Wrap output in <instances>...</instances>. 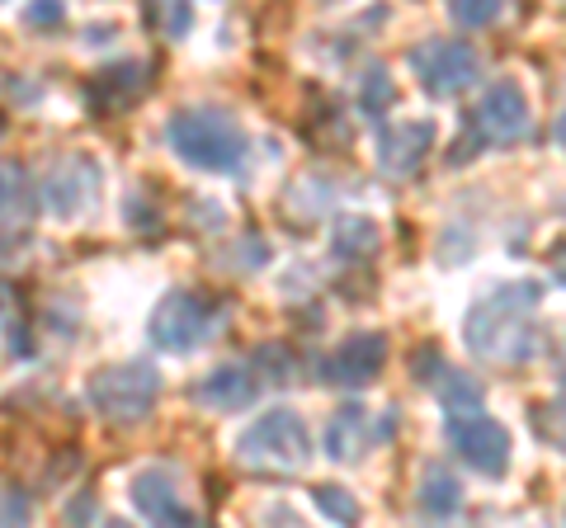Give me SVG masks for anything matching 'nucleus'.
Segmentation results:
<instances>
[{
  "label": "nucleus",
  "instance_id": "nucleus-1",
  "mask_svg": "<svg viewBox=\"0 0 566 528\" xmlns=\"http://www.w3.org/2000/svg\"><path fill=\"white\" fill-rule=\"evenodd\" d=\"M538 303H543V284H534V278L486 293L463 321L468 349L482 363H524L538 349V330H534Z\"/></svg>",
  "mask_w": 566,
  "mask_h": 528
},
{
  "label": "nucleus",
  "instance_id": "nucleus-2",
  "mask_svg": "<svg viewBox=\"0 0 566 528\" xmlns=\"http://www.w3.org/2000/svg\"><path fill=\"white\" fill-rule=\"evenodd\" d=\"M166 142L185 166L208 175H227L245 161V128L227 109H212V104H193V109L175 114L166 123Z\"/></svg>",
  "mask_w": 566,
  "mask_h": 528
},
{
  "label": "nucleus",
  "instance_id": "nucleus-3",
  "mask_svg": "<svg viewBox=\"0 0 566 528\" xmlns=\"http://www.w3.org/2000/svg\"><path fill=\"white\" fill-rule=\"evenodd\" d=\"M312 430L293 406H274L260 420H251V430L237 439V463L260 477H289L312 463Z\"/></svg>",
  "mask_w": 566,
  "mask_h": 528
},
{
  "label": "nucleus",
  "instance_id": "nucleus-4",
  "mask_svg": "<svg viewBox=\"0 0 566 528\" xmlns=\"http://www.w3.org/2000/svg\"><path fill=\"white\" fill-rule=\"evenodd\" d=\"M222 321H227V307L218 303V297L175 288L156 303L147 336H151L156 349H166V355H193L199 345H208L212 336H218Z\"/></svg>",
  "mask_w": 566,
  "mask_h": 528
},
{
  "label": "nucleus",
  "instance_id": "nucleus-5",
  "mask_svg": "<svg viewBox=\"0 0 566 528\" xmlns=\"http://www.w3.org/2000/svg\"><path fill=\"white\" fill-rule=\"evenodd\" d=\"M95 415H104L109 425H142L151 415L156 397H161V373L151 363H109L91 373L85 382Z\"/></svg>",
  "mask_w": 566,
  "mask_h": 528
},
{
  "label": "nucleus",
  "instance_id": "nucleus-6",
  "mask_svg": "<svg viewBox=\"0 0 566 528\" xmlns=\"http://www.w3.org/2000/svg\"><path fill=\"white\" fill-rule=\"evenodd\" d=\"M524 133H528V99L520 91V81H495L491 91L476 99L472 123H468L463 142H458L463 151H453L449 161L463 166L468 156H476L482 147H510V142H520Z\"/></svg>",
  "mask_w": 566,
  "mask_h": 528
},
{
  "label": "nucleus",
  "instance_id": "nucleus-7",
  "mask_svg": "<svg viewBox=\"0 0 566 528\" xmlns=\"http://www.w3.org/2000/svg\"><path fill=\"white\" fill-rule=\"evenodd\" d=\"M411 72L420 81L424 95L434 99H449V95H463L468 85L482 76V57H476L472 43H458V39H430V43H416L411 47Z\"/></svg>",
  "mask_w": 566,
  "mask_h": 528
},
{
  "label": "nucleus",
  "instance_id": "nucleus-8",
  "mask_svg": "<svg viewBox=\"0 0 566 528\" xmlns=\"http://www.w3.org/2000/svg\"><path fill=\"white\" fill-rule=\"evenodd\" d=\"M444 439L472 472H482V477H505V467H510V430L501 425V420H491L482 411L453 415Z\"/></svg>",
  "mask_w": 566,
  "mask_h": 528
},
{
  "label": "nucleus",
  "instance_id": "nucleus-9",
  "mask_svg": "<svg viewBox=\"0 0 566 528\" xmlns=\"http://www.w3.org/2000/svg\"><path fill=\"white\" fill-rule=\"evenodd\" d=\"M95 203H99V166L91 156H62L43 180V208L52 218L71 222V218L91 213Z\"/></svg>",
  "mask_w": 566,
  "mask_h": 528
},
{
  "label": "nucleus",
  "instance_id": "nucleus-10",
  "mask_svg": "<svg viewBox=\"0 0 566 528\" xmlns=\"http://www.w3.org/2000/svg\"><path fill=\"white\" fill-rule=\"evenodd\" d=\"M128 500L147 524H180V528L199 524V509L185 500L180 477L170 467H137L128 482Z\"/></svg>",
  "mask_w": 566,
  "mask_h": 528
},
{
  "label": "nucleus",
  "instance_id": "nucleus-11",
  "mask_svg": "<svg viewBox=\"0 0 566 528\" xmlns=\"http://www.w3.org/2000/svg\"><path fill=\"white\" fill-rule=\"evenodd\" d=\"M382 363H387V336L382 330H364V336H349L340 349H331L316 363V378L331 387H368L378 382Z\"/></svg>",
  "mask_w": 566,
  "mask_h": 528
},
{
  "label": "nucleus",
  "instance_id": "nucleus-12",
  "mask_svg": "<svg viewBox=\"0 0 566 528\" xmlns=\"http://www.w3.org/2000/svg\"><path fill=\"white\" fill-rule=\"evenodd\" d=\"M397 430V411L382 415V425H374V411L364 406H340L331 420H326V434H322V448L326 457H335V463H359V457L382 444L387 434Z\"/></svg>",
  "mask_w": 566,
  "mask_h": 528
},
{
  "label": "nucleus",
  "instance_id": "nucleus-13",
  "mask_svg": "<svg viewBox=\"0 0 566 528\" xmlns=\"http://www.w3.org/2000/svg\"><path fill=\"white\" fill-rule=\"evenodd\" d=\"M430 147H434V123H424V118L387 123V128L378 133V170L406 180V175L420 170V161L430 156Z\"/></svg>",
  "mask_w": 566,
  "mask_h": 528
},
{
  "label": "nucleus",
  "instance_id": "nucleus-14",
  "mask_svg": "<svg viewBox=\"0 0 566 528\" xmlns=\"http://www.w3.org/2000/svg\"><path fill=\"white\" fill-rule=\"evenodd\" d=\"M255 397H260V378L251 363H222V368H212L208 378L193 382V401L208 411H222V415L255 406Z\"/></svg>",
  "mask_w": 566,
  "mask_h": 528
},
{
  "label": "nucleus",
  "instance_id": "nucleus-15",
  "mask_svg": "<svg viewBox=\"0 0 566 528\" xmlns=\"http://www.w3.org/2000/svg\"><path fill=\"white\" fill-rule=\"evenodd\" d=\"M416 505H420V515H430V519H453L458 509H463V486H458V477H453L449 467L430 463V467L420 472Z\"/></svg>",
  "mask_w": 566,
  "mask_h": 528
},
{
  "label": "nucleus",
  "instance_id": "nucleus-16",
  "mask_svg": "<svg viewBox=\"0 0 566 528\" xmlns=\"http://www.w3.org/2000/svg\"><path fill=\"white\" fill-rule=\"evenodd\" d=\"M142 91H147V72H142V62H114V66H104V72L91 81V99L109 104V109L133 104Z\"/></svg>",
  "mask_w": 566,
  "mask_h": 528
},
{
  "label": "nucleus",
  "instance_id": "nucleus-17",
  "mask_svg": "<svg viewBox=\"0 0 566 528\" xmlns=\"http://www.w3.org/2000/svg\"><path fill=\"white\" fill-rule=\"evenodd\" d=\"M378 245H382V236H378L374 218H340L335 232H331V255L345 260V264L378 255Z\"/></svg>",
  "mask_w": 566,
  "mask_h": 528
},
{
  "label": "nucleus",
  "instance_id": "nucleus-18",
  "mask_svg": "<svg viewBox=\"0 0 566 528\" xmlns=\"http://www.w3.org/2000/svg\"><path fill=\"white\" fill-rule=\"evenodd\" d=\"M430 387L439 392V401L453 411V415H472V411H482V382H476L472 373H458V368L449 363H439V373L430 378Z\"/></svg>",
  "mask_w": 566,
  "mask_h": 528
},
{
  "label": "nucleus",
  "instance_id": "nucleus-19",
  "mask_svg": "<svg viewBox=\"0 0 566 528\" xmlns=\"http://www.w3.org/2000/svg\"><path fill=\"white\" fill-rule=\"evenodd\" d=\"M147 14L151 24L166 33V39H185L193 29V6L189 0H147Z\"/></svg>",
  "mask_w": 566,
  "mask_h": 528
},
{
  "label": "nucleus",
  "instance_id": "nucleus-20",
  "mask_svg": "<svg viewBox=\"0 0 566 528\" xmlns=\"http://www.w3.org/2000/svg\"><path fill=\"white\" fill-rule=\"evenodd\" d=\"M392 104H397V85H392V76H387L382 66H368L364 81H359V109L378 118L382 109H392Z\"/></svg>",
  "mask_w": 566,
  "mask_h": 528
},
{
  "label": "nucleus",
  "instance_id": "nucleus-21",
  "mask_svg": "<svg viewBox=\"0 0 566 528\" xmlns=\"http://www.w3.org/2000/svg\"><path fill=\"white\" fill-rule=\"evenodd\" d=\"M510 0H449V14L458 29H491L505 14Z\"/></svg>",
  "mask_w": 566,
  "mask_h": 528
},
{
  "label": "nucleus",
  "instance_id": "nucleus-22",
  "mask_svg": "<svg viewBox=\"0 0 566 528\" xmlns=\"http://www.w3.org/2000/svg\"><path fill=\"white\" fill-rule=\"evenodd\" d=\"M312 505L322 509L331 524H354V519H359V500H354L345 486H331V482L312 490Z\"/></svg>",
  "mask_w": 566,
  "mask_h": 528
},
{
  "label": "nucleus",
  "instance_id": "nucleus-23",
  "mask_svg": "<svg viewBox=\"0 0 566 528\" xmlns=\"http://www.w3.org/2000/svg\"><path fill=\"white\" fill-rule=\"evenodd\" d=\"M24 213V175L14 166H0V222H14Z\"/></svg>",
  "mask_w": 566,
  "mask_h": 528
},
{
  "label": "nucleus",
  "instance_id": "nucleus-24",
  "mask_svg": "<svg viewBox=\"0 0 566 528\" xmlns=\"http://www.w3.org/2000/svg\"><path fill=\"white\" fill-rule=\"evenodd\" d=\"M20 20H24L29 29H57V24L66 20V0H29Z\"/></svg>",
  "mask_w": 566,
  "mask_h": 528
},
{
  "label": "nucleus",
  "instance_id": "nucleus-25",
  "mask_svg": "<svg viewBox=\"0 0 566 528\" xmlns=\"http://www.w3.org/2000/svg\"><path fill=\"white\" fill-rule=\"evenodd\" d=\"M534 425H538L543 439H553L557 448H566V406H538Z\"/></svg>",
  "mask_w": 566,
  "mask_h": 528
},
{
  "label": "nucleus",
  "instance_id": "nucleus-26",
  "mask_svg": "<svg viewBox=\"0 0 566 528\" xmlns=\"http://www.w3.org/2000/svg\"><path fill=\"white\" fill-rule=\"evenodd\" d=\"M557 147H562V151H566V114H562V118H557Z\"/></svg>",
  "mask_w": 566,
  "mask_h": 528
},
{
  "label": "nucleus",
  "instance_id": "nucleus-27",
  "mask_svg": "<svg viewBox=\"0 0 566 528\" xmlns=\"http://www.w3.org/2000/svg\"><path fill=\"white\" fill-rule=\"evenodd\" d=\"M557 378H562V382H566V359H562V368H557Z\"/></svg>",
  "mask_w": 566,
  "mask_h": 528
},
{
  "label": "nucleus",
  "instance_id": "nucleus-28",
  "mask_svg": "<svg viewBox=\"0 0 566 528\" xmlns=\"http://www.w3.org/2000/svg\"><path fill=\"white\" fill-rule=\"evenodd\" d=\"M0 133H6V114H0Z\"/></svg>",
  "mask_w": 566,
  "mask_h": 528
}]
</instances>
